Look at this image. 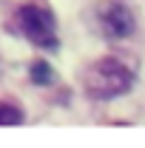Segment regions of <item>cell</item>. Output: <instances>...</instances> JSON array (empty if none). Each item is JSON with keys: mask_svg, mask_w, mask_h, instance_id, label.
Returning <instances> with one entry per match:
<instances>
[{"mask_svg": "<svg viewBox=\"0 0 145 148\" xmlns=\"http://www.w3.org/2000/svg\"><path fill=\"white\" fill-rule=\"evenodd\" d=\"M26 114L17 103H9V100H0V125H23Z\"/></svg>", "mask_w": 145, "mask_h": 148, "instance_id": "277c9868", "label": "cell"}, {"mask_svg": "<svg viewBox=\"0 0 145 148\" xmlns=\"http://www.w3.org/2000/svg\"><path fill=\"white\" fill-rule=\"evenodd\" d=\"M17 23L23 29V34L29 37L34 46H40V49H57L60 46V40H57V23H54L51 9H46L40 3H26V6H20V12H17Z\"/></svg>", "mask_w": 145, "mask_h": 148, "instance_id": "7a4b0ae2", "label": "cell"}, {"mask_svg": "<svg viewBox=\"0 0 145 148\" xmlns=\"http://www.w3.org/2000/svg\"><path fill=\"white\" fill-rule=\"evenodd\" d=\"M29 74H31V83L34 86H51L54 83V69L46 63V60H34L31 63V69H29Z\"/></svg>", "mask_w": 145, "mask_h": 148, "instance_id": "5b68a950", "label": "cell"}, {"mask_svg": "<svg viewBox=\"0 0 145 148\" xmlns=\"http://www.w3.org/2000/svg\"><path fill=\"white\" fill-rule=\"evenodd\" d=\"M134 71L117 57H103L83 71V88L91 100H114L131 91Z\"/></svg>", "mask_w": 145, "mask_h": 148, "instance_id": "6da1fadb", "label": "cell"}, {"mask_svg": "<svg viewBox=\"0 0 145 148\" xmlns=\"http://www.w3.org/2000/svg\"><path fill=\"white\" fill-rule=\"evenodd\" d=\"M97 14H100L103 34L111 37V40H125V37H131L134 29H137V20L131 14V9L122 6V3H117V0H105V3L97 9Z\"/></svg>", "mask_w": 145, "mask_h": 148, "instance_id": "3957f363", "label": "cell"}]
</instances>
